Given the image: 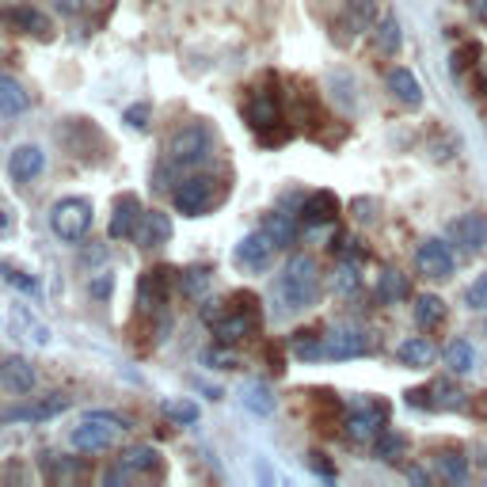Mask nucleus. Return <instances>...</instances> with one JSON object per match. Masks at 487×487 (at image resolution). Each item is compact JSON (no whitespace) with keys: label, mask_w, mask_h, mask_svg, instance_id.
<instances>
[{"label":"nucleus","mask_w":487,"mask_h":487,"mask_svg":"<svg viewBox=\"0 0 487 487\" xmlns=\"http://www.w3.org/2000/svg\"><path fill=\"white\" fill-rule=\"evenodd\" d=\"M411 298V282H408V274H400V270H380V279H377V301L380 305H396V301H404Z\"/></svg>","instance_id":"obj_23"},{"label":"nucleus","mask_w":487,"mask_h":487,"mask_svg":"<svg viewBox=\"0 0 487 487\" xmlns=\"http://www.w3.org/2000/svg\"><path fill=\"white\" fill-rule=\"evenodd\" d=\"M480 80H483V92H487V61L480 66Z\"/></svg>","instance_id":"obj_49"},{"label":"nucleus","mask_w":487,"mask_h":487,"mask_svg":"<svg viewBox=\"0 0 487 487\" xmlns=\"http://www.w3.org/2000/svg\"><path fill=\"white\" fill-rule=\"evenodd\" d=\"M172 286H179V274H176L172 267H153V270H145L141 282H137V305H141V312H164Z\"/></svg>","instance_id":"obj_9"},{"label":"nucleus","mask_w":487,"mask_h":487,"mask_svg":"<svg viewBox=\"0 0 487 487\" xmlns=\"http://www.w3.org/2000/svg\"><path fill=\"white\" fill-rule=\"evenodd\" d=\"M400 42H404V35H400L396 15H385V19H380V24H377V50L392 57V54L400 50Z\"/></svg>","instance_id":"obj_33"},{"label":"nucleus","mask_w":487,"mask_h":487,"mask_svg":"<svg viewBox=\"0 0 487 487\" xmlns=\"http://www.w3.org/2000/svg\"><path fill=\"white\" fill-rule=\"evenodd\" d=\"M141 214H145V209H141L137 195H122L115 202V214H111V225H107L111 240H134V232L141 225Z\"/></svg>","instance_id":"obj_17"},{"label":"nucleus","mask_w":487,"mask_h":487,"mask_svg":"<svg viewBox=\"0 0 487 487\" xmlns=\"http://www.w3.org/2000/svg\"><path fill=\"white\" fill-rule=\"evenodd\" d=\"M0 279H5L8 286H15L19 293H24V298H42V286L31 279V274H24V270H15V267H8V263H0Z\"/></svg>","instance_id":"obj_34"},{"label":"nucleus","mask_w":487,"mask_h":487,"mask_svg":"<svg viewBox=\"0 0 487 487\" xmlns=\"http://www.w3.org/2000/svg\"><path fill=\"white\" fill-rule=\"evenodd\" d=\"M172 218L167 214H160V209H145L141 214V225H137V232H134V240L141 244V248H164V244H172Z\"/></svg>","instance_id":"obj_18"},{"label":"nucleus","mask_w":487,"mask_h":487,"mask_svg":"<svg viewBox=\"0 0 487 487\" xmlns=\"http://www.w3.org/2000/svg\"><path fill=\"white\" fill-rule=\"evenodd\" d=\"M289 347H293V354L298 358H305V362H312V358H324V335L316 331V328H309V331H298L289 339Z\"/></svg>","instance_id":"obj_30"},{"label":"nucleus","mask_w":487,"mask_h":487,"mask_svg":"<svg viewBox=\"0 0 487 487\" xmlns=\"http://www.w3.org/2000/svg\"><path fill=\"white\" fill-rule=\"evenodd\" d=\"M92 202L88 198H57L50 206V228L57 240L66 244H80L92 232Z\"/></svg>","instance_id":"obj_7"},{"label":"nucleus","mask_w":487,"mask_h":487,"mask_svg":"<svg viewBox=\"0 0 487 487\" xmlns=\"http://www.w3.org/2000/svg\"><path fill=\"white\" fill-rule=\"evenodd\" d=\"M339 198L331 195V190H316V195H309L305 202H301V221L309 225V228H316V225H331L335 218H339Z\"/></svg>","instance_id":"obj_21"},{"label":"nucleus","mask_w":487,"mask_h":487,"mask_svg":"<svg viewBox=\"0 0 487 487\" xmlns=\"http://www.w3.org/2000/svg\"><path fill=\"white\" fill-rule=\"evenodd\" d=\"M164 415L172 422H198V404H195V400H167Z\"/></svg>","instance_id":"obj_39"},{"label":"nucleus","mask_w":487,"mask_h":487,"mask_svg":"<svg viewBox=\"0 0 487 487\" xmlns=\"http://www.w3.org/2000/svg\"><path fill=\"white\" fill-rule=\"evenodd\" d=\"M0 232H12V209L0 206Z\"/></svg>","instance_id":"obj_48"},{"label":"nucleus","mask_w":487,"mask_h":487,"mask_svg":"<svg viewBox=\"0 0 487 487\" xmlns=\"http://www.w3.org/2000/svg\"><path fill=\"white\" fill-rule=\"evenodd\" d=\"M149 118H153V107H149V103H134V107L126 111V122H130L134 130H145V126H149Z\"/></svg>","instance_id":"obj_41"},{"label":"nucleus","mask_w":487,"mask_h":487,"mask_svg":"<svg viewBox=\"0 0 487 487\" xmlns=\"http://www.w3.org/2000/svg\"><path fill=\"white\" fill-rule=\"evenodd\" d=\"M408 404H411V408L461 411L464 404H469V392H461L457 385H450V380H438V385H431V389H415V392H408Z\"/></svg>","instance_id":"obj_12"},{"label":"nucleus","mask_w":487,"mask_h":487,"mask_svg":"<svg viewBox=\"0 0 487 487\" xmlns=\"http://www.w3.org/2000/svg\"><path fill=\"white\" fill-rule=\"evenodd\" d=\"M126 431V422L111 411H92V415H84L80 419V427H73L69 441H73V450L80 453H103V450H111L115 446V438Z\"/></svg>","instance_id":"obj_6"},{"label":"nucleus","mask_w":487,"mask_h":487,"mask_svg":"<svg viewBox=\"0 0 487 487\" xmlns=\"http://www.w3.org/2000/svg\"><path fill=\"white\" fill-rule=\"evenodd\" d=\"M225 195H228V183L206 176V172H190L172 190V202H176V209L183 218H206L209 209L225 202Z\"/></svg>","instance_id":"obj_5"},{"label":"nucleus","mask_w":487,"mask_h":487,"mask_svg":"<svg viewBox=\"0 0 487 487\" xmlns=\"http://www.w3.org/2000/svg\"><path fill=\"white\" fill-rule=\"evenodd\" d=\"M385 419H389V404L385 400H358V404L347 411L343 427L350 441H377V434L385 431Z\"/></svg>","instance_id":"obj_8"},{"label":"nucleus","mask_w":487,"mask_h":487,"mask_svg":"<svg viewBox=\"0 0 487 487\" xmlns=\"http://www.w3.org/2000/svg\"><path fill=\"white\" fill-rule=\"evenodd\" d=\"M354 286H358V270H354V267H339V289L347 293V289H354Z\"/></svg>","instance_id":"obj_43"},{"label":"nucleus","mask_w":487,"mask_h":487,"mask_svg":"<svg viewBox=\"0 0 487 487\" xmlns=\"http://www.w3.org/2000/svg\"><path fill=\"white\" fill-rule=\"evenodd\" d=\"M464 301H469V309H487V270H483L480 279L469 286V293H464Z\"/></svg>","instance_id":"obj_40"},{"label":"nucleus","mask_w":487,"mask_h":487,"mask_svg":"<svg viewBox=\"0 0 487 487\" xmlns=\"http://www.w3.org/2000/svg\"><path fill=\"white\" fill-rule=\"evenodd\" d=\"M244 122L251 126V134L259 137V145L274 149V145H286L293 126H289V115L282 107V92H279V80L274 73H263L256 84L248 88V99H244Z\"/></svg>","instance_id":"obj_1"},{"label":"nucleus","mask_w":487,"mask_h":487,"mask_svg":"<svg viewBox=\"0 0 487 487\" xmlns=\"http://www.w3.org/2000/svg\"><path fill=\"white\" fill-rule=\"evenodd\" d=\"M446 366H450L453 373H472L476 350H472L469 339H453V343H446Z\"/></svg>","instance_id":"obj_29"},{"label":"nucleus","mask_w":487,"mask_h":487,"mask_svg":"<svg viewBox=\"0 0 487 487\" xmlns=\"http://www.w3.org/2000/svg\"><path fill=\"white\" fill-rule=\"evenodd\" d=\"M279 298L289 312L312 309L320 301V267H316L312 256H293L286 263V270L279 274Z\"/></svg>","instance_id":"obj_4"},{"label":"nucleus","mask_w":487,"mask_h":487,"mask_svg":"<svg viewBox=\"0 0 487 487\" xmlns=\"http://www.w3.org/2000/svg\"><path fill=\"white\" fill-rule=\"evenodd\" d=\"M209 279H214L209 267H187V270H179V289L187 293V298H202V293L209 289Z\"/></svg>","instance_id":"obj_31"},{"label":"nucleus","mask_w":487,"mask_h":487,"mask_svg":"<svg viewBox=\"0 0 487 487\" xmlns=\"http://www.w3.org/2000/svg\"><path fill=\"white\" fill-rule=\"evenodd\" d=\"M0 389H5V385H0Z\"/></svg>","instance_id":"obj_50"},{"label":"nucleus","mask_w":487,"mask_h":487,"mask_svg":"<svg viewBox=\"0 0 487 487\" xmlns=\"http://www.w3.org/2000/svg\"><path fill=\"white\" fill-rule=\"evenodd\" d=\"M244 408H251L256 415H270V411H274V396H270V389L259 385V380H256V385H248V389H244Z\"/></svg>","instance_id":"obj_36"},{"label":"nucleus","mask_w":487,"mask_h":487,"mask_svg":"<svg viewBox=\"0 0 487 487\" xmlns=\"http://www.w3.org/2000/svg\"><path fill=\"white\" fill-rule=\"evenodd\" d=\"M84 5H88V0H54V8H57L61 15H80Z\"/></svg>","instance_id":"obj_42"},{"label":"nucleus","mask_w":487,"mask_h":487,"mask_svg":"<svg viewBox=\"0 0 487 487\" xmlns=\"http://www.w3.org/2000/svg\"><path fill=\"white\" fill-rule=\"evenodd\" d=\"M441 320H446V301L434 298V293H419V298H415V324H419V331H434Z\"/></svg>","instance_id":"obj_25"},{"label":"nucleus","mask_w":487,"mask_h":487,"mask_svg":"<svg viewBox=\"0 0 487 487\" xmlns=\"http://www.w3.org/2000/svg\"><path fill=\"white\" fill-rule=\"evenodd\" d=\"M309 457H312V461H309V464H312V469H316V472H324V476H328V480H331V476H335V469H331V464H328V461H320V457H324V453H309Z\"/></svg>","instance_id":"obj_44"},{"label":"nucleus","mask_w":487,"mask_h":487,"mask_svg":"<svg viewBox=\"0 0 487 487\" xmlns=\"http://www.w3.org/2000/svg\"><path fill=\"white\" fill-rule=\"evenodd\" d=\"M404 450H408V441H404V434H396V431H380L377 441H373V453L380 461H400Z\"/></svg>","instance_id":"obj_35"},{"label":"nucleus","mask_w":487,"mask_h":487,"mask_svg":"<svg viewBox=\"0 0 487 487\" xmlns=\"http://www.w3.org/2000/svg\"><path fill=\"white\" fill-rule=\"evenodd\" d=\"M354 209H358V214H354L358 221H370V218H373V214H370L373 202H366V198H358V202H354Z\"/></svg>","instance_id":"obj_46"},{"label":"nucleus","mask_w":487,"mask_h":487,"mask_svg":"<svg viewBox=\"0 0 487 487\" xmlns=\"http://www.w3.org/2000/svg\"><path fill=\"white\" fill-rule=\"evenodd\" d=\"M31 107V96H27V88L19 80H12V76H5L0 73V115H24Z\"/></svg>","instance_id":"obj_24"},{"label":"nucleus","mask_w":487,"mask_h":487,"mask_svg":"<svg viewBox=\"0 0 487 487\" xmlns=\"http://www.w3.org/2000/svg\"><path fill=\"white\" fill-rule=\"evenodd\" d=\"M92 293H96V298H107V293H111V274H99V282L92 286Z\"/></svg>","instance_id":"obj_45"},{"label":"nucleus","mask_w":487,"mask_h":487,"mask_svg":"<svg viewBox=\"0 0 487 487\" xmlns=\"http://www.w3.org/2000/svg\"><path fill=\"white\" fill-rule=\"evenodd\" d=\"M12 328L19 331V339H31V343H38V347L50 343V328L42 324V320H35V316H31L24 305L12 309Z\"/></svg>","instance_id":"obj_27"},{"label":"nucleus","mask_w":487,"mask_h":487,"mask_svg":"<svg viewBox=\"0 0 487 487\" xmlns=\"http://www.w3.org/2000/svg\"><path fill=\"white\" fill-rule=\"evenodd\" d=\"M415 263H419V274H427V279H434V282L453 279V270H457L453 248L446 240H422L419 251H415Z\"/></svg>","instance_id":"obj_11"},{"label":"nucleus","mask_w":487,"mask_h":487,"mask_svg":"<svg viewBox=\"0 0 487 487\" xmlns=\"http://www.w3.org/2000/svg\"><path fill=\"white\" fill-rule=\"evenodd\" d=\"M339 411H343V404L335 400V392H316V422H324V431L335 427Z\"/></svg>","instance_id":"obj_38"},{"label":"nucleus","mask_w":487,"mask_h":487,"mask_svg":"<svg viewBox=\"0 0 487 487\" xmlns=\"http://www.w3.org/2000/svg\"><path fill=\"white\" fill-rule=\"evenodd\" d=\"M274 248H279V244L270 240V232H267V228L248 232V237L237 244V263H240L244 270H256V274H259V270H267V267H270Z\"/></svg>","instance_id":"obj_14"},{"label":"nucleus","mask_w":487,"mask_h":487,"mask_svg":"<svg viewBox=\"0 0 487 487\" xmlns=\"http://www.w3.org/2000/svg\"><path fill=\"white\" fill-rule=\"evenodd\" d=\"M66 408H69V396L54 392V396H46V400H38V404H27V408H12V411H5L0 419H5V422H46V419L61 415Z\"/></svg>","instance_id":"obj_19"},{"label":"nucleus","mask_w":487,"mask_h":487,"mask_svg":"<svg viewBox=\"0 0 487 487\" xmlns=\"http://www.w3.org/2000/svg\"><path fill=\"white\" fill-rule=\"evenodd\" d=\"M0 24H5L8 31H15V35H31L38 42L54 38V24L35 5H5L0 8Z\"/></svg>","instance_id":"obj_10"},{"label":"nucleus","mask_w":487,"mask_h":487,"mask_svg":"<svg viewBox=\"0 0 487 487\" xmlns=\"http://www.w3.org/2000/svg\"><path fill=\"white\" fill-rule=\"evenodd\" d=\"M469 8H472L476 19H483V24H487V0H469Z\"/></svg>","instance_id":"obj_47"},{"label":"nucleus","mask_w":487,"mask_h":487,"mask_svg":"<svg viewBox=\"0 0 487 487\" xmlns=\"http://www.w3.org/2000/svg\"><path fill=\"white\" fill-rule=\"evenodd\" d=\"M389 92L404 103V107H419L422 103V88H419V80L411 76V69H392L389 73Z\"/></svg>","instance_id":"obj_26"},{"label":"nucleus","mask_w":487,"mask_h":487,"mask_svg":"<svg viewBox=\"0 0 487 487\" xmlns=\"http://www.w3.org/2000/svg\"><path fill=\"white\" fill-rule=\"evenodd\" d=\"M396 358H400V366H408V370H427L434 362V343L422 335H411L396 347Z\"/></svg>","instance_id":"obj_22"},{"label":"nucleus","mask_w":487,"mask_h":487,"mask_svg":"<svg viewBox=\"0 0 487 487\" xmlns=\"http://www.w3.org/2000/svg\"><path fill=\"white\" fill-rule=\"evenodd\" d=\"M362 354H370V335L362 328H335L331 335H324V358L343 362V358H362Z\"/></svg>","instance_id":"obj_13"},{"label":"nucleus","mask_w":487,"mask_h":487,"mask_svg":"<svg viewBox=\"0 0 487 487\" xmlns=\"http://www.w3.org/2000/svg\"><path fill=\"white\" fill-rule=\"evenodd\" d=\"M438 469H441L446 480L464 483V476H469V461H464L461 453H453V450H446V453H438Z\"/></svg>","instance_id":"obj_37"},{"label":"nucleus","mask_w":487,"mask_h":487,"mask_svg":"<svg viewBox=\"0 0 487 487\" xmlns=\"http://www.w3.org/2000/svg\"><path fill=\"white\" fill-rule=\"evenodd\" d=\"M263 228L270 232V240H274V244H279V248H289L293 240H298V225H293V221H289V214H270Z\"/></svg>","instance_id":"obj_32"},{"label":"nucleus","mask_w":487,"mask_h":487,"mask_svg":"<svg viewBox=\"0 0 487 487\" xmlns=\"http://www.w3.org/2000/svg\"><path fill=\"white\" fill-rule=\"evenodd\" d=\"M118 464H122V469L126 472H157L160 469V453L153 450V446H130V450H126L122 457H118Z\"/></svg>","instance_id":"obj_28"},{"label":"nucleus","mask_w":487,"mask_h":487,"mask_svg":"<svg viewBox=\"0 0 487 487\" xmlns=\"http://www.w3.org/2000/svg\"><path fill=\"white\" fill-rule=\"evenodd\" d=\"M450 237H453V244H457L461 251L476 256V251L487 248V218H483V214H464V218H457L453 228H450Z\"/></svg>","instance_id":"obj_15"},{"label":"nucleus","mask_w":487,"mask_h":487,"mask_svg":"<svg viewBox=\"0 0 487 487\" xmlns=\"http://www.w3.org/2000/svg\"><path fill=\"white\" fill-rule=\"evenodd\" d=\"M202 320L214 328L218 335V343L232 347V343H240V339H251V335H259L263 328V312H259V298L256 293H232L228 305L221 301H209L202 309Z\"/></svg>","instance_id":"obj_2"},{"label":"nucleus","mask_w":487,"mask_h":487,"mask_svg":"<svg viewBox=\"0 0 487 487\" xmlns=\"http://www.w3.org/2000/svg\"><path fill=\"white\" fill-rule=\"evenodd\" d=\"M42 167H46V153L38 145H15L8 157V176L15 183H35L42 176Z\"/></svg>","instance_id":"obj_16"},{"label":"nucleus","mask_w":487,"mask_h":487,"mask_svg":"<svg viewBox=\"0 0 487 487\" xmlns=\"http://www.w3.org/2000/svg\"><path fill=\"white\" fill-rule=\"evenodd\" d=\"M35 366L27 362V358H0V385H5L8 392H15V396H24V392H31L35 389Z\"/></svg>","instance_id":"obj_20"},{"label":"nucleus","mask_w":487,"mask_h":487,"mask_svg":"<svg viewBox=\"0 0 487 487\" xmlns=\"http://www.w3.org/2000/svg\"><path fill=\"white\" fill-rule=\"evenodd\" d=\"M214 149H218L214 126L202 122V118H195V122L179 126V130L167 137L160 172H195V167H202L209 157H214Z\"/></svg>","instance_id":"obj_3"}]
</instances>
